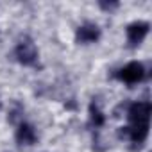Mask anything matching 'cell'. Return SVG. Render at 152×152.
I'll list each match as a JSON object with an SVG mask.
<instances>
[{
	"label": "cell",
	"instance_id": "6",
	"mask_svg": "<svg viewBox=\"0 0 152 152\" xmlns=\"http://www.w3.org/2000/svg\"><path fill=\"white\" fill-rule=\"evenodd\" d=\"M15 140H16V145L18 147H32L38 141V132H36L34 125H31L27 122H22L16 127Z\"/></svg>",
	"mask_w": 152,
	"mask_h": 152
},
{
	"label": "cell",
	"instance_id": "1",
	"mask_svg": "<svg viewBox=\"0 0 152 152\" xmlns=\"http://www.w3.org/2000/svg\"><path fill=\"white\" fill-rule=\"evenodd\" d=\"M15 57L20 64L23 66H36L38 64V59H39V52H38V47L36 43L32 41V38L29 36H23L16 47H15Z\"/></svg>",
	"mask_w": 152,
	"mask_h": 152
},
{
	"label": "cell",
	"instance_id": "9",
	"mask_svg": "<svg viewBox=\"0 0 152 152\" xmlns=\"http://www.w3.org/2000/svg\"><path fill=\"white\" fill-rule=\"evenodd\" d=\"M118 6H120L118 2H99V7L104 9V11H113V9H116Z\"/></svg>",
	"mask_w": 152,
	"mask_h": 152
},
{
	"label": "cell",
	"instance_id": "8",
	"mask_svg": "<svg viewBox=\"0 0 152 152\" xmlns=\"http://www.w3.org/2000/svg\"><path fill=\"white\" fill-rule=\"evenodd\" d=\"M23 113H25L23 104L18 102V100H15V102L11 104V107H9V113H7V120H9V124H15V125L22 124V120H23Z\"/></svg>",
	"mask_w": 152,
	"mask_h": 152
},
{
	"label": "cell",
	"instance_id": "4",
	"mask_svg": "<svg viewBox=\"0 0 152 152\" xmlns=\"http://www.w3.org/2000/svg\"><path fill=\"white\" fill-rule=\"evenodd\" d=\"M150 31V23L148 22H143V20H138V22H132L125 27V34H127V47L129 48H138L143 39L147 38Z\"/></svg>",
	"mask_w": 152,
	"mask_h": 152
},
{
	"label": "cell",
	"instance_id": "10",
	"mask_svg": "<svg viewBox=\"0 0 152 152\" xmlns=\"http://www.w3.org/2000/svg\"><path fill=\"white\" fill-rule=\"evenodd\" d=\"M64 106L70 107V109H73V107H75V102H68V104H64Z\"/></svg>",
	"mask_w": 152,
	"mask_h": 152
},
{
	"label": "cell",
	"instance_id": "11",
	"mask_svg": "<svg viewBox=\"0 0 152 152\" xmlns=\"http://www.w3.org/2000/svg\"><path fill=\"white\" fill-rule=\"evenodd\" d=\"M0 107H2V100H0Z\"/></svg>",
	"mask_w": 152,
	"mask_h": 152
},
{
	"label": "cell",
	"instance_id": "3",
	"mask_svg": "<svg viewBox=\"0 0 152 152\" xmlns=\"http://www.w3.org/2000/svg\"><path fill=\"white\" fill-rule=\"evenodd\" d=\"M150 113L152 104L148 100H138L129 104L127 107V120L131 125H150Z\"/></svg>",
	"mask_w": 152,
	"mask_h": 152
},
{
	"label": "cell",
	"instance_id": "7",
	"mask_svg": "<svg viewBox=\"0 0 152 152\" xmlns=\"http://www.w3.org/2000/svg\"><path fill=\"white\" fill-rule=\"evenodd\" d=\"M88 124H90V127H93V129H100V127L106 124V115L102 113L100 102H99L97 99H93V100L90 102V120H88Z\"/></svg>",
	"mask_w": 152,
	"mask_h": 152
},
{
	"label": "cell",
	"instance_id": "5",
	"mask_svg": "<svg viewBox=\"0 0 152 152\" xmlns=\"http://www.w3.org/2000/svg\"><path fill=\"white\" fill-rule=\"evenodd\" d=\"M100 27L93 22H86L83 25L77 27L75 31V41L81 45H88V43H97L100 39Z\"/></svg>",
	"mask_w": 152,
	"mask_h": 152
},
{
	"label": "cell",
	"instance_id": "2",
	"mask_svg": "<svg viewBox=\"0 0 152 152\" xmlns=\"http://www.w3.org/2000/svg\"><path fill=\"white\" fill-rule=\"evenodd\" d=\"M145 75H147L145 66H143L140 61H131V63H127L125 66H122L120 70H116L113 77L118 79L120 83H125L127 86H132V84L141 83V81L145 79Z\"/></svg>",
	"mask_w": 152,
	"mask_h": 152
}]
</instances>
